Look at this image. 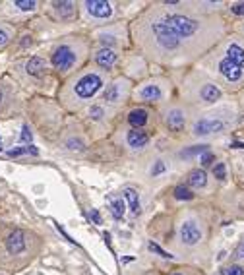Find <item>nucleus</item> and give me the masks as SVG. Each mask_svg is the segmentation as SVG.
Returning <instances> with one entry per match:
<instances>
[{
    "label": "nucleus",
    "instance_id": "9b49d317",
    "mask_svg": "<svg viewBox=\"0 0 244 275\" xmlns=\"http://www.w3.org/2000/svg\"><path fill=\"white\" fill-rule=\"evenodd\" d=\"M184 122H186V116L182 111L178 109H173L169 115H167V126L173 130V132H180L184 128Z\"/></svg>",
    "mask_w": 244,
    "mask_h": 275
},
{
    "label": "nucleus",
    "instance_id": "e433bc0d",
    "mask_svg": "<svg viewBox=\"0 0 244 275\" xmlns=\"http://www.w3.org/2000/svg\"><path fill=\"white\" fill-rule=\"evenodd\" d=\"M235 258H237V260H243L244 258V238H243V242L237 246V250H235Z\"/></svg>",
    "mask_w": 244,
    "mask_h": 275
},
{
    "label": "nucleus",
    "instance_id": "6ab92c4d",
    "mask_svg": "<svg viewBox=\"0 0 244 275\" xmlns=\"http://www.w3.org/2000/svg\"><path fill=\"white\" fill-rule=\"evenodd\" d=\"M54 6H56V12L60 14V18H64V20L74 18V14H76V4L74 2H56Z\"/></svg>",
    "mask_w": 244,
    "mask_h": 275
},
{
    "label": "nucleus",
    "instance_id": "bb28decb",
    "mask_svg": "<svg viewBox=\"0 0 244 275\" xmlns=\"http://www.w3.org/2000/svg\"><path fill=\"white\" fill-rule=\"evenodd\" d=\"M66 147L70 149V151H84V149H86L84 141H80V139H68Z\"/></svg>",
    "mask_w": 244,
    "mask_h": 275
},
{
    "label": "nucleus",
    "instance_id": "f704fd0d",
    "mask_svg": "<svg viewBox=\"0 0 244 275\" xmlns=\"http://www.w3.org/2000/svg\"><path fill=\"white\" fill-rule=\"evenodd\" d=\"M89 219H91L95 225H101V223H103V221H101V215H99L97 209H91V211H89Z\"/></svg>",
    "mask_w": 244,
    "mask_h": 275
},
{
    "label": "nucleus",
    "instance_id": "2eb2a0df",
    "mask_svg": "<svg viewBox=\"0 0 244 275\" xmlns=\"http://www.w3.org/2000/svg\"><path fill=\"white\" fill-rule=\"evenodd\" d=\"M25 70H27V74H31V76H41V74H45V70H47V62H45L41 56H33V58H29V62L25 64Z\"/></svg>",
    "mask_w": 244,
    "mask_h": 275
},
{
    "label": "nucleus",
    "instance_id": "0eeeda50",
    "mask_svg": "<svg viewBox=\"0 0 244 275\" xmlns=\"http://www.w3.org/2000/svg\"><path fill=\"white\" fill-rule=\"evenodd\" d=\"M88 6V12L95 18H109L112 14V8L109 2H103V0H88L86 2Z\"/></svg>",
    "mask_w": 244,
    "mask_h": 275
},
{
    "label": "nucleus",
    "instance_id": "a19ab883",
    "mask_svg": "<svg viewBox=\"0 0 244 275\" xmlns=\"http://www.w3.org/2000/svg\"><path fill=\"white\" fill-rule=\"evenodd\" d=\"M173 275H182V274H178V272H177V274H173Z\"/></svg>",
    "mask_w": 244,
    "mask_h": 275
},
{
    "label": "nucleus",
    "instance_id": "1a4fd4ad",
    "mask_svg": "<svg viewBox=\"0 0 244 275\" xmlns=\"http://www.w3.org/2000/svg\"><path fill=\"white\" fill-rule=\"evenodd\" d=\"M219 70H221V74L229 80V82H237V80H241V76H243V68H239L237 64H233L229 58H225L219 62Z\"/></svg>",
    "mask_w": 244,
    "mask_h": 275
},
{
    "label": "nucleus",
    "instance_id": "5701e85b",
    "mask_svg": "<svg viewBox=\"0 0 244 275\" xmlns=\"http://www.w3.org/2000/svg\"><path fill=\"white\" fill-rule=\"evenodd\" d=\"M173 194H175L177 200H192V198H194V194L190 192V188H186L184 184H178Z\"/></svg>",
    "mask_w": 244,
    "mask_h": 275
},
{
    "label": "nucleus",
    "instance_id": "f257e3e1",
    "mask_svg": "<svg viewBox=\"0 0 244 275\" xmlns=\"http://www.w3.org/2000/svg\"><path fill=\"white\" fill-rule=\"evenodd\" d=\"M153 35H155L157 45L165 50H175L180 46V37L173 31V27L167 23V20H157L151 23Z\"/></svg>",
    "mask_w": 244,
    "mask_h": 275
},
{
    "label": "nucleus",
    "instance_id": "393cba45",
    "mask_svg": "<svg viewBox=\"0 0 244 275\" xmlns=\"http://www.w3.org/2000/svg\"><path fill=\"white\" fill-rule=\"evenodd\" d=\"M205 151H209V149H207V145H192V147H188V149L180 151V157H192V155H201V153H205Z\"/></svg>",
    "mask_w": 244,
    "mask_h": 275
},
{
    "label": "nucleus",
    "instance_id": "39448f33",
    "mask_svg": "<svg viewBox=\"0 0 244 275\" xmlns=\"http://www.w3.org/2000/svg\"><path fill=\"white\" fill-rule=\"evenodd\" d=\"M180 240L186 246H194L201 240V229L194 219H188L180 225Z\"/></svg>",
    "mask_w": 244,
    "mask_h": 275
},
{
    "label": "nucleus",
    "instance_id": "dca6fc26",
    "mask_svg": "<svg viewBox=\"0 0 244 275\" xmlns=\"http://www.w3.org/2000/svg\"><path fill=\"white\" fill-rule=\"evenodd\" d=\"M219 97H221V92H219V88H215L213 84H205V86L201 88V99H203V101L215 103V101H219Z\"/></svg>",
    "mask_w": 244,
    "mask_h": 275
},
{
    "label": "nucleus",
    "instance_id": "6e6552de",
    "mask_svg": "<svg viewBox=\"0 0 244 275\" xmlns=\"http://www.w3.org/2000/svg\"><path fill=\"white\" fill-rule=\"evenodd\" d=\"M6 248H8V252L14 254V256H18V254H22L23 250H25V234H23L22 230H14V232L8 236Z\"/></svg>",
    "mask_w": 244,
    "mask_h": 275
},
{
    "label": "nucleus",
    "instance_id": "4c0bfd02",
    "mask_svg": "<svg viewBox=\"0 0 244 275\" xmlns=\"http://www.w3.org/2000/svg\"><path fill=\"white\" fill-rule=\"evenodd\" d=\"M8 39H10V35H8V31L0 27V45H6V43H8Z\"/></svg>",
    "mask_w": 244,
    "mask_h": 275
},
{
    "label": "nucleus",
    "instance_id": "412c9836",
    "mask_svg": "<svg viewBox=\"0 0 244 275\" xmlns=\"http://www.w3.org/2000/svg\"><path fill=\"white\" fill-rule=\"evenodd\" d=\"M109 204H111L112 215H114L116 219H122V217H124V202H122V198H111Z\"/></svg>",
    "mask_w": 244,
    "mask_h": 275
},
{
    "label": "nucleus",
    "instance_id": "58836bf2",
    "mask_svg": "<svg viewBox=\"0 0 244 275\" xmlns=\"http://www.w3.org/2000/svg\"><path fill=\"white\" fill-rule=\"evenodd\" d=\"M233 147H237V149H244V143H239V141H235V143H233Z\"/></svg>",
    "mask_w": 244,
    "mask_h": 275
},
{
    "label": "nucleus",
    "instance_id": "aec40b11",
    "mask_svg": "<svg viewBox=\"0 0 244 275\" xmlns=\"http://www.w3.org/2000/svg\"><path fill=\"white\" fill-rule=\"evenodd\" d=\"M161 95H163V93L159 90V86H146V88L140 92V97L146 99V101H159Z\"/></svg>",
    "mask_w": 244,
    "mask_h": 275
},
{
    "label": "nucleus",
    "instance_id": "c756f323",
    "mask_svg": "<svg viewBox=\"0 0 244 275\" xmlns=\"http://www.w3.org/2000/svg\"><path fill=\"white\" fill-rule=\"evenodd\" d=\"M213 175H215V179H219V181H223V179L227 177L225 163H215V167H213Z\"/></svg>",
    "mask_w": 244,
    "mask_h": 275
},
{
    "label": "nucleus",
    "instance_id": "a878e982",
    "mask_svg": "<svg viewBox=\"0 0 244 275\" xmlns=\"http://www.w3.org/2000/svg\"><path fill=\"white\" fill-rule=\"evenodd\" d=\"M14 6L23 10V12H29V10H33L37 6V2H33V0H18V2H14Z\"/></svg>",
    "mask_w": 244,
    "mask_h": 275
},
{
    "label": "nucleus",
    "instance_id": "7c9ffc66",
    "mask_svg": "<svg viewBox=\"0 0 244 275\" xmlns=\"http://www.w3.org/2000/svg\"><path fill=\"white\" fill-rule=\"evenodd\" d=\"M213 161H215V155H213L211 151H205V153H201L200 155V163L201 165H205V167H207V165H211Z\"/></svg>",
    "mask_w": 244,
    "mask_h": 275
},
{
    "label": "nucleus",
    "instance_id": "a211bd4d",
    "mask_svg": "<svg viewBox=\"0 0 244 275\" xmlns=\"http://www.w3.org/2000/svg\"><path fill=\"white\" fill-rule=\"evenodd\" d=\"M128 122L138 130V128H142V126L147 122V113H146L144 109H136V111H132V113L128 115Z\"/></svg>",
    "mask_w": 244,
    "mask_h": 275
},
{
    "label": "nucleus",
    "instance_id": "c85d7f7f",
    "mask_svg": "<svg viewBox=\"0 0 244 275\" xmlns=\"http://www.w3.org/2000/svg\"><path fill=\"white\" fill-rule=\"evenodd\" d=\"M167 171V163L165 161H155V165L151 167V177H157V175H161V173H165Z\"/></svg>",
    "mask_w": 244,
    "mask_h": 275
},
{
    "label": "nucleus",
    "instance_id": "7ed1b4c3",
    "mask_svg": "<svg viewBox=\"0 0 244 275\" xmlns=\"http://www.w3.org/2000/svg\"><path fill=\"white\" fill-rule=\"evenodd\" d=\"M167 23L173 27V31L177 33L180 39L192 37V35L198 31V22H196V20L186 18V16H180V14L169 16V18H167Z\"/></svg>",
    "mask_w": 244,
    "mask_h": 275
},
{
    "label": "nucleus",
    "instance_id": "473e14b6",
    "mask_svg": "<svg viewBox=\"0 0 244 275\" xmlns=\"http://www.w3.org/2000/svg\"><path fill=\"white\" fill-rule=\"evenodd\" d=\"M89 115L93 116L95 120H101V118L105 116V111H103L101 107H91V111H89Z\"/></svg>",
    "mask_w": 244,
    "mask_h": 275
},
{
    "label": "nucleus",
    "instance_id": "b1692460",
    "mask_svg": "<svg viewBox=\"0 0 244 275\" xmlns=\"http://www.w3.org/2000/svg\"><path fill=\"white\" fill-rule=\"evenodd\" d=\"M118 99H120V84H112L111 88L105 92V101L116 103Z\"/></svg>",
    "mask_w": 244,
    "mask_h": 275
},
{
    "label": "nucleus",
    "instance_id": "72a5a7b5",
    "mask_svg": "<svg viewBox=\"0 0 244 275\" xmlns=\"http://www.w3.org/2000/svg\"><path fill=\"white\" fill-rule=\"evenodd\" d=\"M31 138H33V134H31L29 126H23V128H22V136H20V139H22V141H25V143H29V141H31Z\"/></svg>",
    "mask_w": 244,
    "mask_h": 275
},
{
    "label": "nucleus",
    "instance_id": "f3484780",
    "mask_svg": "<svg viewBox=\"0 0 244 275\" xmlns=\"http://www.w3.org/2000/svg\"><path fill=\"white\" fill-rule=\"evenodd\" d=\"M188 184H190V186H194V188H203V186L207 184V177H205V171H201V169H196V171H192V173L188 175Z\"/></svg>",
    "mask_w": 244,
    "mask_h": 275
},
{
    "label": "nucleus",
    "instance_id": "c9c22d12",
    "mask_svg": "<svg viewBox=\"0 0 244 275\" xmlns=\"http://www.w3.org/2000/svg\"><path fill=\"white\" fill-rule=\"evenodd\" d=\"M237 16H244V2H237V4H233V8H231Z\"/></svg>",
    "mask_w": 244,
    "mask_h": 275
},
{
    "label": "nucleus",
    "instance_id": "423d86ee",
    "mask_svg": "<svg viewBox=\"0 0 244 275\" xmlns=\"http://www.w3.org/2000/svg\"><path fill=\"white\" fill-rule=\"evenodd\" d=\"M225 128V122L219 118H201L194 124V134L196 136H207V134H215V132H221Z\"/></svg>",
    "mask_w": 244,
    "mask_h": 275
},
{
    "label": "nucleus",
    "instance_id": "f8f14e48",
    "mask_svg": "<svg viewBox=\"0 0 244 275\" xmlns=\"http://www.w3.org/2000/svg\"><path fill=\"white\" fill-rule=\"evenodd\" d=\"M95 60L101 68H111L112 64L116 62V52L112 48H101L97 54H95Z\"/></svg>",
    "mask_w": 244,
    "mask_h": 275
},
{
    "label": "nucleus",
    "instance_id": "79ce46f5",
    "mask_svg": "<svg viewBox=\"0 0 244 275\" xmlns=\"http://www.w3.org/2000/svg\"><path fill=\"white\" fill-rule=\"evenodd\" d=\"M0 101H2V93H0Z\"/></svg>",
    "mask_w": 244,
    "mask_h": 275
},
{
    "label": "nucleus",
    "instance_id": "cd10ccee",
    "mask_svg": "<svg viewBox=\"0 0 244 275\" xmlns=\"http://www.w3.org/2000/svg\"><path fill=\"white\" fill-rule=\"evenodd\" d=\"M147 248H149V250H151V252L159 254V256H161V258H169V260H171V258H175V256H173V254L165 252V250H163V248H161V246H159V244H155V242H149V246H147Z\"/></svg>",
    "mask_w": 244,
    "mask_h": 275
},
{
    "label": "nucleus",
    "instance_id": "4468645a",
    "mask_svg": "<svg viewBox=\"0 0 244 275\" xmlns=\"http://www.w3.org/2000/svg\"><path fill=\"white\" fill-rule=\"evenodd\" d=\"M122 196H124V200L128 202V206H130V211H132L134 215H138L140 213V196H138V192L134 190V188H124L122 190Z\"/></svg>",
    "mask_w": 244,
    "mask_h": 275
},
{
    "label": "nucleus",
    "instance_id": "f03ea898",
    "mask_svg": "<svg viewBox=\"0 0 244 275\" xmlns=\"http://www.w3.org/2000/svg\"><path fill=\"white\" fill-rule=\"evenodd\" d=\"M101 88H103V80H101L99 74H86V76H82L76 82L74 92H76L78 97H82V99H91Z\"/></svg>",
    "mask_w": 244,
    "mask_h": 275
},
{
    "label": "nucleus",
    "instance_id": "ddd939ff",
    "mask_svg": "<svg viewBox=\"0 0 244 275\" xmlns=\"http://www.w3.org/2000/svg\"><path fill=\"white\" fill-rule=\"evenodd\" d=\"M227 58L233 64H237L239 68H244V48L241 45H237V43L229 45V48H227Z\"/></svg>",
    "mask_w": 244,
    "mask_h": 275
},
{
    "label": "nucleus",
    "instance_id": "20e7f679",
    "mask_svg": "<svg viewBox=\"0 0 244 275\" xmlns=\"http://www.w3.org/2000/svg\"><path fill=\"white\" fill-rule=\"evenodd\" d=\"M76 64V52L68 45H60L52 54V66L60 72H66Z\"/></svg>",
    "mask_w": 244,
    "mask_h": 275
},
{
    "label": "nucleus",
    "instance_id": "ea45409f",
    "mask_svg": "<svg viewBox=\"0 0 244 275\" xmlns=\"http://www.w3.org/2000/svg\"><path fill=\"white\" fill-rule=\"evenodd\" d=\"M0 149H2V139H0Z\"/></svg>",
    "mask_w": 244,
    "mask_h": 275
},
{
    "label": "nucleus",
    "instance_id": "9d476101",
    "mask_svg": "<svg viewBox=\"0 0 244 275\" xmlns=\"http://www.w3.org/2000/svg\"><path fill=\"white\" fill-rule=\"evenodd\" d=\"M126 139H128V145H130V147H134V149H142V147H146V145H147V141H149V138H147V134H146V132H142V130H136V128L128 132Z\"/></svg>",
    "mask_w": 244,
    "mask_h": 275
},
{
    "label": "nucleus",
    "instance_id": "4be33fe9",
    "mask_svg": "<svg viewBox=\"0 0 244 275\" xmlns=\"http://www.w3.org/2000/svg\"><path fill=\"white\" fill-rule=\"evenodd\" d=\"M25 153L37 155V153H39V149H37V147H33V145H25V147H14V149H10V151H8V155H10V157H20V155H25Z\"/></svg>",
    "mask_w": 244,
    "mask_h": 275
},
{
    "label": "nucleus",
    "instance_id": "2f4dec72",
    "mask_svg": "<svg viewBox=\"0 0 244 275\" xmlns=\"http://www.w3.org/2000/svg\"><path fill=\"white\" fill-rule=\"evenodd\" d=\"M225 275H244V268H241V266H229L225 270Z\"/></svg>",
    "mask_w": 244,
    "mask_h": 275
}]
</instances>
